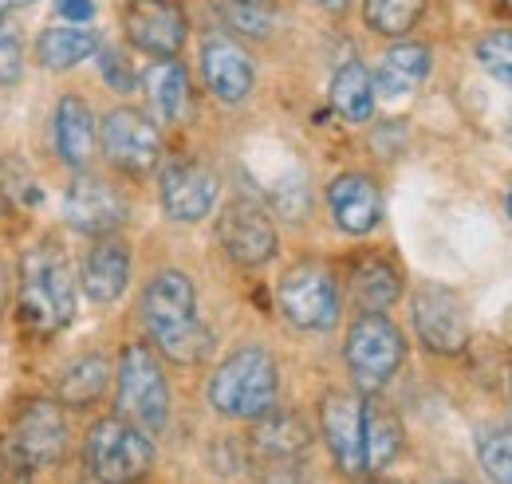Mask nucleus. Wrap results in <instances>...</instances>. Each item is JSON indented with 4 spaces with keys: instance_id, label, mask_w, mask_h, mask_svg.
<instances>
[{
    "instance_id": "obj_1",
    "label": "nucleus",
    "mask_w": 512,
    "mask_h": 484,
    "mask_svg": "<svg viewBox=\"0 0 512 484\" xmlns=\"http://www.w3.org/2000/svg\"><path fill=\"white\" fill-rule=\"evenodd\" d=\"M138 315H142V327H146L150 343L170 363L193 366L201 363L213 347V335L197 315V288L178 268H166V272L150 276V284L142 288Z\"/></svg>"
},
{
    "instance_id": "obj_2",
    "label": "nucleus",
    "mask_w": 512,
    "mask_h": 484,
    "mask_svg": "<svg viewBox=\"0 0 512 484\" xmlns=\"http://www.w3.org/2000/svg\"><path fill=\"white\" fill-rule=\"evenodd\" d=\"M16 311L40 339L60 335L75 319V272L56 241L32 244L16 268Z\"/></svg>"
},
{
    "instance_id": "obj_3",
    "label": "nucleus",
    "mask_w": 512,
    "mask_h": 484,
    "mask_svg": "<svg viewBox=\"0 0 512 484\" xmlns=\"http://www.w3.org/2000/svg\"><path fill=\"white\" fill-rule=\"evenodd\" d=\"M205 394H209V406L217 414L237 418V422H256L268 410H276V398H280V366H276L268 347L245 343V347H237L225 363L213 370Z\"/></svg>"
},
{
    "instance_id": "obj_4",
    "label": "nucleus",
    "mask_w": 512,
    "mask_h": 484,
    "mask_svg": "<svg viewBox=\"0 0 512 484\" xmlns=\"http://www.w3.org/2000/svg\"><path fill=\"white\" fill-rule=\"evenodd\" d=\"M154 441L127 418H99L83 437V465L99 484H138L154 469Z\"/></svg>"
},
{
    "instance_id": "obj_5",
    "label": "nucleus",
    "mask_w": 512,
    "mask_h": 484,
    "mask_svg": "<svg viewBox=\"0 0 512 484\" xmlns=\"http://www.w3.org/2000/svg\"><path fill=\"white\" fill-rule=\"evenodd\" d=\"M115 382H119V418H127L150 437L162 433L170 422V382L154 351L142 343H127L119 355Z\"/></svg>"
},
{
    "instance_id": "obj_6",
    "label": "nucleus",
    "mask_w": 512,
    "mask_h": 484,
    "mask_svg": "<svg viewBox=\"0 0 512 484\" xmlns=\"http://www.w3.org/2000/svg\"><path fill=\"white\" fill-rule=\"evenodd\" d=\"M343 359H347L351 378L359 382V390H383L398 374V366L406 363V339L383 311H363L347 327Z\"/></svg>"
},
{
    "instance_id": "obj_7",
    "label": "nucleus",
    "mask_w": 512,
    "mask_h": 484,
    "mask_svg": "<svg viewBox=\"0 0 512 484\" xmlns=\"http://www.w3.org/2000/svg\"><path fill=\"white\" fill-rule=\"evenodd\" d=\"M276 303L292 327L331 331L339 323V280L320 260H300L280 276Z\"/></svg>"
},
{
    "instance_id": "obj_8",
    "label": "nucleus",
    "mask_w": 512,
    "mask_h": 484,
    "mask_svg": "<svg viewBox=\"0 0 512 484\" xmlns=\"http://www.w3.org/2000/svg\"><path fill=\"white\" fill-rule=\"evenodd\" d=\"M320 433L335 469L343 477L359 481L367 473V445H363L367 406H363V398H355L347 390H331L320 402Z\"/></svg>"
},
{
    "instance_id": "obj_9",
    "label": "nucleus",
    "mask_w": 512,
    "mask_h": 484,
    "mask_svg": "<svg viewBox=\"0 0 512 484\" xmlns=\"http://www.w3.org/2000/svg\"><path fill=\"white\" fill-rule=\"evenodd\" d=\"M99 142H103V154L107 162L119 170V174H130V178H142L158 166L162 158V134L154 119H146L142 111L134 107H115L103 126H99Z\"/></svg>"
},
{
    "instance_id": "obj_10",
    "label": "nucleus",
    "mask_w": 512,
    "mask_h": 484,
    "mask_svg": "<svg viewBox=\"0 0 512 484\" xmlns=\"http://www.w3.org/2000/svg\"><path fill=\"white\" fill-rule=\"evenodd\" d=\"M64 221L83 237H111L127 221V197L99 174H75L64 193Z\"/></svg>"
},
{
    "instance_id": "obj_11",
    "label": "nucleus",
    "mask_w": 512,
    "mask_h": 484,
    "mask_svg": "<svg viewBox=\"0 0 512 484\" xmlns=\"http://www.w3.org/2000/svg\"><path fill=\"white\" fill-rule=\"evenodd\" d=\"M217 241L225 248V256L241 268H260L276 256L280 237L276 225L268 217V209H260L256 201H229L217 217Z\"/></svg>"
},
{
    "instance_id": "obj_12",
    "label": "nucleus",
    "mask_w": 512,
    "mask_h": 484,
    "mask_svg": "<svg viewBox=\"0 0 512 484\" xmlns=\"http://www.w3.org/2000/svg\"><path fill=\"white\" fill-rule=\"evenodd\" d=\"M123 28H127L130 44L154 60H178L186 32H190L178 0H127Z\"/></svg>"
},
{
    "instance_id": "obj_13",
    "label": "nucleus",
    "mask_w": 512,
    "mask_h": 484,
    "mask_svg": "<svg viewBox=\"0 0 512 484\" xmlns=\"http://www.w3.org/2000/svg\"><path fill=\"white\" fill-rule=\"evenodd\" d=\"M410 307H414V331L434 355H457L469 343V311L457 292L442 284H422Z\"/></svg>"
},
{
    "instance_id": "obj_14",
    "label": "nucleus",
    "mask_w": 512,
    "mask_h": 484,
    "mask_svg": "<svg viewBox=\"0 0 512 484\" xmlns=\"http://www.w3.org/2000/svg\"><path fill=\"white\" fill-rule=\"evenodd\" d=\"M12 441L24 449V457L40 469V465H60L67 457V445H71V433H67V418L60 410V402H48V398H28L16 406L12 414Z\"/></svg>"
},
{
    "instance_id": "obj_15",
    "label": "nucleus",
    "mask_w": 512,
    "mask_h": 484,
    "mask_svg": "<svg viewBox=\"0 0 512 484\" xmlns=\"http://www.w3.org/2000/svg\"><path fill=\"white\" fill-rule=\"evenodd\" d=\"M158 193H162V209H166L170 221L197 225L217 205V174L209 166L193 162V158H174V162L162 166Z\"/></svg>"
},
{
    "instance_id": "obj_16",
    "label": "nucleus",
    "mask_w": 512,
    "mask_h": 484,
    "mask_svg": "<svg viewBox=\"0 0 512 484\" xmlns=\"http://www.w3.org/2000/svg\"><path fill=\"white\" fill-rule=\"evenodd\" d=\"M201 79H205V87H209L221 103L237 107V103H245V99L253 95L256 67H253V60H249V52H245L237 40H229V36H209V40L201 44Z\"/></svg>"
},
{
    "instance_id": "obj_17",
    "label": "nucleus",
    "mask_w": 512,
    "mask_h": 484,
    "mask_svg": "<svg viewBox=\"0 0 512 484\" xmlns=\"http://www.w3.org/2000/svg\"><path fill=\"white\" fill-rule=\"evenodd\" d=\"M327 209H331V221L339 233L367 237L383 221V193H379L375 178L351 170V174H339L327 185Z\"/></svg>"
},
{
    "instance_id": "obj_18",
    "label": "nucleus",
    "mask_w": 512,
    "mask_h": 484,
    "mask_svg": "<svg viewBox=\"0 0 512 484\" xmlns=\"http://www.w3.org/2000/svg\"><path fill=\"white\" fill-rule=\"evenodd\" d=\"M130 284V248L127 241H119L115 233L111 237H95V244L83 252V264H79V288L83 296L99 307H111V303L123 300Z\"/></svg>"
},
{
    "instance_id": "obj_19",
    "label": "nucleus",
    "mask_w": 512,
    "mask_h": 484,
    "mask_svg": "<svg viewBox=\"0 0 512 484\" xmlns=\"http://www.w3.org/2000/svg\"><path fill=\"white\" fill-rule=\"evenodd\" d=\"M52 142H56V154L64 158V166L75 170V174H83L91 166L95 150H99L95 115H91V107L75 91L60 95V103L52 111Z\"/></svg>"
},
{
    "instance_id": "obj_20",
    "label": "nucleus",
    "mask_w": 512,
    "mask_h": 484,
    "mask_svg": "<svg viewBox=\"0 0 512 484\" xmlns=\"http://www.w3.org/2000/svg\"><path fill=\"white\" fill-rule=\"evenodd\" d=\"M308 449H312V429H308V422L300 414H292V410H268L264 418H256L253 453L260 461L288 465V461H300Z\"/></svg>"
},
{
    "instance_id": "obj_21",
    "label": "nucleus",
    "mask_w": 512,
    "mask_h": 484,
    "mask_svg": "<svg viewBox=\"0 0 512 484\" xmlns=\"http://www.w3.org/2000/svg\"><path fill=\"white\" fill-rule=\"evenodd\" d=\"M103 52V40L91 24H64V28H44L36 40V60L44 71H71L79 63Z\"/></svg>"
},
{
    "instance_id": "obj_22",
    "label": "nucleus",
    "mask_w": 512,
    "mask_h": 484,
    "mask_svg": "<svg viewBox=\"0 0 512 484\" xmlns=\"http://www.w3.org/2000/svg\"><path fill=\"white\" fill-rule=\"evenodd\" d=\"M430 75V48L422 44H394L390 52H383L379 71L371 75L375 79V95L383 99H406L422 87V79Z\"/></svg>"
},
{
    "instance_id": "obj_23",
    "label": "nucleus",
    "mask_w": 512,
    "mask_h": 484,
    "mask_svg": "<svg viewBox=\"0 0 512 484\" xmlns=\"http://www.w3.org/2000/svg\"><path fill=\"white\" fill-rule=\"evenodd\" d=\"M146 103L158 122H182L190 115V75L178 60H158L142 75Z\"/></svg>"
},
{
    "instance_id": "obj_24",
    "label": "nucleus",
    "mask_w": 512,
    "mask_h": 484,
    "mask_svg": "<svg viewBox=\"0 0 512 484\" xmlns=\"http://www.w3.org/2000/svg\"><path fill=\"white\" fill-rule=\"evenodd\" d=\"M351 296L359 303V311H386L402 296V276L383 256H363L351 268Z\"/></svg>"
},
{
    "instance_id": "obj_25",
    "label": "nucleus",
    "mask_w": 512,
    "mask_h": 484,
    "mask_svg": "<svg viewBox=\"0 0 512 484\" xmlns=\"http://www.w3.org/2000/svg\"><path fill=\"white\" fill-rule=\"evenodd\" d=\"M111 386V363L103 355H79L75 363L60 374V406H71V410H87L95 406Z\"/></svg>"
},
{
    "instance_id": "obj_26",
    "label": "nucleus",
    "mask_w": 512,
    "mask_h": 484,
    "mask_svg": "<svg viewBox=\"0 0 512 484\" xmlns=\"http://www.w3.org/2000/svg\"><path fill=\"white\" fill-rule=\"evenodd\" d=\"M331 107L347 122H367L375 115V79L359 60H347L331 75Z\"/></svg>"
},
{
    "instance_id": "obj_27",
    "label": "nucleus",
    "mask_w": 512,
    "mask_h": 484,
    "mask_svg": "<svg viewBox=\"0 0 512 484\" xmlns=\"http://www.w3.org/2000/svg\"><path fill=\"white\" fill-rule=\"evenodd\" d=\"M363 445H367V473H383L386 465L398 457V449H402V425H398V418L386 406H367Z\"/></svg>"
},
{
    "instance_id": "obj_28",
    "label": "nucleus",
    "mask_w": 512,
    "mask_h": 484,
    "mask_svg": "<svg viewBox=\"0 0 512 484\" xmlns=\"http://www.w3.org/2000/svg\"><path fill=\"white\" fill-rule=\"evenodd\" d=\"M426 12V0H363V16L379 36H406Z\"/></svg>"
},
{
    "instance_id": "obj_29",
    "label": "nucleus",
    "mask_w": 512,
    "mask_h": 484,
    "mask_svg": "<svg viewBox=\"0 0 512 484\" xmlns=\"http://www.w3.org/2000/svg\"><path fill=\"white\" fill-rule=\"evenodd\" d=\"M477 461L493 484H512V429L493 425L477 441Z\"/></svg>"
},
{
    "instance_id": "obj_30",
    "label": "nucleus",
    "mask_w": 512,
    "mask_h": 484,
    "mask_svg": "<svg viewBox=\"0 0 512 484\" xmlns=\"http://www.w3.org/2000/svg\"><path fill=\"white\" fill-rule=\"evenodd\" d=\"M225 20H229V28H237V32H245V36H272V24H276V16H272V4H253V0H225Z\"/></svg>"
},
{
    "instance_id": "obj_31",
    "label": "nucleus",
    "mask_w": 512,
    "mask_h": 484,
    "mask_svg": "<svg viewBox=\"0 0 512 484\" xmlns=\"http://www.w3.org/2000/svg\"><path fill=\"white\" fill-rule=\"evenodd\" d=\"M477 60L489 75L512 87V28H497L477 44Z\"/></svg>"
},
{
    "instance_id": "obj_32",
    "label": "nucleus",
    "mask_w": 512,
    "mask_h": 484,
    "mask_svg": "<svg viewBox=\"0 0 512 484\" xmlns=\"http://www.w3.org/2000/svg\"><path fill=\"white\" fill-rule=\"evenodd\" d=\"M24 75V40L20 28L0 20V87H16Z\"/></svg>"
},
{
    "instance_id": "obj_33",
    "label": "nucleus",
    "mask_w": 512,
    "mask_h": 484,
    "mask_svg": "<svg viewBox=\"0 0 512 484\" xmlns=\"http://www.w3.org/2000/svg\"><path fill=\"white\" fill-rule=\"evenodd\" d=\"M36 465L24 457V449L12 441V433H0V484H32Z\"/></svg>"
},
{
    "instance_id": "obj_34",
    "label": "nucleus",
    "mask_w": 512,
    "mask_h": 484,
    "mask_svg": "<svg viewBox=\"0 0 512 484\" xmlns=\"http://www.w3.org/2000/svg\"><path fill=\"white\" fill-rule=\"evenodd\" d=\"M103 75H107V83L119 87V91H130V87H134V67H130V60L119 48H107V52H103Z\"/></svg>"
},
{
    "instance_id": "obj_35",
    "label": "nucleus",
    "mask_w": 512,
    "mask_h": 484,
    "mask_svg": "<svg viewBox=\"0 0 512 484\" xmlns=\"http://www.w3.org/2000/svg\"><path fill=\"white\" fill-rule=\"evenodd\" d=\"M56 12L71 24H87L95 16V0H56Z\"/></svg>"
},
{
    "instance_id": "obj_36",
    "label": "nucleus",
    "mask_w": 512,
    "mask_h": 484,
    "mask_svg": "<svg viewBox=\"0 0 512 484\" xmlns=\"http://www.w3.org/2000/svg\"><path fill=\"white\" fill-rule=\"evenodd\" d=\"M28 4H32V0H0V16L12 12V8H28Z\"/></svg>"
},
{
    "instance_id": "obj_37",
    "label": "nucleus",
    "mask_w": 512,
    "mask_h": 484,
    "mask_svg": "<svg viewBox=\"0 0 512 484\" xmlns=\"http://www.w3.org/2000/svg\"><path fill=\"white\" fill-rule=\"evenodd\" d=\"M4 296H8V272H4V264H0V307H4Z\"/></svg>"
},
{
    "instance_id": "obj_38",
    "label": "nucleus",
    "mask_w": 512,
    "mask_h": 484,
    "mask_svg": "<svg viewBox=\"0 0 512 484\" xmlns=\"http://www.w3.org/2000/svg\"><path fill=\"white\" fill-rule=\"evenodd\" d=\"M320 8H331V12H339V8H347V0H316Z\"/></svg>"
},
{
    "instance_id": "obj_39",
    "label": "nucleus",
    "mask_w": 512,
    "mask_h": 484,
    "mask_svg": "<svg viewBox=\"0 0 512 484\" xmlns=\"http://www.w3.org/2000/svg\"><path fill=\"white\" fill-rule=\"evenodd\" d=\"M253 4H272V0H253Z\"/></svg>"
},
{
    "instance_id": "obj_40",
    "label": "nucleus",
    "mask_w": 512,
    "mask_h": 484,
    "mask_svg": "<svg viewBox=\"0 0 512 484\" xmlns=\"http://www.w3.org/2000/svg\"><path fill=\"white\" fill-rule=\"evenodd\" d=\"M509 217H512V193H509Z\"/></svg>"
},
{
    "instance_id": "obj_41",
    "label": "nucleus",
    "mask_w": 512,
    "mask_h": 484,
    "mask_svg": "<svg viewBox=\"0 0 512 484\" xmlns=\"http://www.w3.org/2000/svg\"><path fill=\"white\" fill-rule=\"evenodd\" d=\"M371 484H394V481H371Z\"/></svg>"
},
{
    "instance_id": "obj_42",
    "label": "nucleus",
    "mask_w": 512,
    "mask_h": 484,
    "mask_svg": "<svg viewBox=\"0 0 512 484\" xmlns=\"http://www.w3.org/2000/svg\"><path fill=\"white\" fill-rule=\"evenodd\" d=\"M505 8H509V12H512V0H505Z\"/></svg>"
},
{
    "instance_id": "obj_43",
    "label": "nucleus",
    "mask_w": 512,
    "mask_h": 484,
    "mask_svg": "<svg viewBox=\"0 0 512 484\" xmlns=\"http://www.w3.org/2000/svg\"><path fill=\"white\" fill-rule=\"evenodd\" d=\"M91 484H99V481H91Z\"/></svg>"
},
{
    "instance_id": "obj_44",
    "label": "nucleus",
    "mask_w": 512,
    "mask_h": 484,
    "mask_svg": "<svg viewBox=\"0 0 512 484\" xmlns=\"http://www.w3.org/2000/svg\"><path fill=\"white\" fill-rule=\"evenodd\" d=\"M446 484H453V481H446Z\"/></svg>"
}]
</instances>
